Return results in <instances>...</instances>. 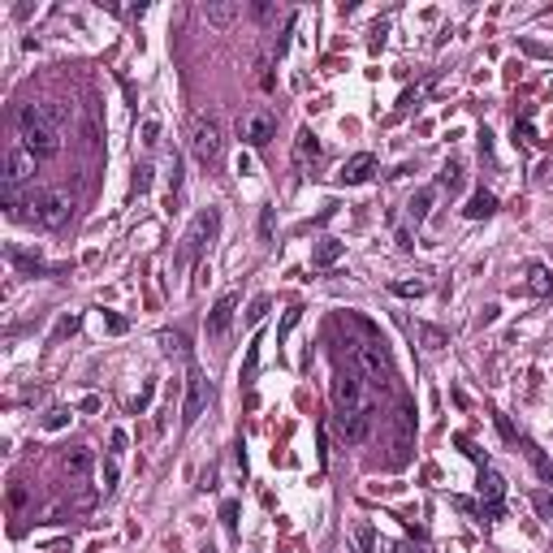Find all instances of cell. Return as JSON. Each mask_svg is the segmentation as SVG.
Returning <instances> with one entry per match:
<instances>
[{
	"label": "cell",
	"instance_id": "8d00e7d4",
	"mask_svg": "<svg viewBox=\"0 0 553 553\" xmlns=\"http://www.w3.org/2000/svg\"><path fill=\"white\" fill-rule=\"evenodd\" d=\"M355 540H359V549H368V553L376 549V532H372L368 523H359V527H355Z\"/></svg>",
	"mask_w": 553,
	"mask_h": 553
},
{
	"label": "cell",
	"instance_id": "52a82bcc",
	"mask_svg": "<svg viewBox=\"0 0 553 553\" xmlns=\"http://www.w3.org/2000/svg\"><path fill=\"white\" fill-rule=\"evenodd\" d=\"M475 514L489 523L506 519V480L493 467H480V506H475Z\"/></svg>",
	"mask_w": 553,
	"mask_h": 553
},
{
	"label": "cell",
	"instance_id": "60d3db41",
	"mask_svg": "<svg viewBox=\"0 0 553 553\" xmlns=\"http://www.w3.org/2000/svg\"><path fill=\"white\" fill-rule=\"evenodd\" d=\"M272 220H276V212H272V208H264V212H260V238H264V242L272 238Z\"/></svg>",
	"mask_w": 553,
	"mask_h": 553
},
{
	"label": "cell",
	"instance_id": "4fadbf2b",
	"mask_svg": "<svg viewBox=\"0 0 553 553\" xmlns=\"http://www.w3.org/2000/svg\"><path fill=\"white\" fill-rule=\"evenodd\" d=\"M333 428H337L342 441L359 445V441H368V433H372V411H355V415H337V411H333Z\"/></svg>",
	"mask_w": 553,
	"mask_h": 553
},
{
	"label": "cell",
	"instance_id": "1f68e13d",
	"mask_svg": "<svg viewBox=\"0 0 553 553\" xmlns=\"http://www.w3.org/2000/svg\"><path fill=\"white\" fill-rule=\"evenodd\" d=\"M152 164H139V173H134V195H147V190H152Z\"/></svg>",
	"mask_w": 553,
	"mask_h": 553
},
{
	"label": "cell",
	"instance_id": "7bdbcfd3",
	"mask_svg": "<svg viewBox=\"0 0 553 553\" xmlns=\"http://www.w3.org/2000/svg\"><path fill=\"white\" fill-rule=\"evenodd\" d=\"M156 134H160V121H156V117H147V121H143V143L152 147V143H156Z\"/></svg>",
	"mask_w": 553,
	"mask_h": 553
},
{
	"label": "cell",
	"instance_id": "d6986e66",
	"mask_svg": "<svg viewBox=\"0 0 553 553\" xmlns=\"http://www.w3.org/2000/svg\"><path fill=\"white\" fill-rule=\"evenodd\" d=\"M337 260H342V242H337V238H320L316 251H312V268H329V264H337Z\"/></svg>",
	"mask_w": 553,
	"mask_h": 553
},
{
	"label": "cell",
	"instance_id": "ba28073f",
	"mask_svg": "<svg viewBox=\"0 0 553 553\" xmlns=\"http://www.w3.org/2000/svg\"><path fill=\"white\" fill-rule=\"evenodd\" d=\"M238 134H242V143H246V147H268V143H272V134H276V113H268V108L246 113V117L238 121Z\"/></svg>",
	"mask_w": 553,
	"mask_h": 553
},
{
	"label": "cell",
	"instance_id": "83f0119b",
	"mask_svg": "<svg viewBox=\"0 0 553 553\" xmlns=\"http://www.w3.org/2000/svg\"><path fill=\"white\" fill-rule=\"evenodd\" d=\"M69 419H74V411H69V407H52V411L43 415V428H48V433H61Z\"/></svg>",
	"mask_w": 553,
	"mask_h": 553
},
{
	"label": "cell",
	"instance_id": "f35d334b",
	"mask_svg": "<svg viewBox=\"0 0 553 553\" xmlns=\"http://www.w3.org/2000/svg\"><path fill=\"white\" fill-rule=\"evenodd\" d=\"M493 419H497V433H501V437H506V441H519V433H514V424H510V415H501V411H497Z\"/></svg>",
	"mask_w": 553,
	"mask_h": 553
},
{
	"label": "cell",
	"instance_id": "8992f818",
	"mask_svg": "<svg viewBox=\"0 0 553 553\" xmlns=\"http://www.w3.org/2000/svg\"><path fill=\"white\" fill-rule=\"evenodd\" d=\"M190 152L199 164H216L220 152H225V134H220V125L212 117H195L190 125Z\"/></svg>",
	"mask_w": 553,
	"mask_h": 553
},
{
	"label": "cell",
	"instance_id": "ab89813d",
	"mask_svg": "<svg viewBox=\"0 0 553 553\" xmlns=\"http://www.w3.org/2000/svg\"><path fill=\"white\" fill-rule=\"evenodd\" d=\"M454 445L463 449V454H467V458H475V463H480V467H489V463H484V454H480V449H475V445H471L467 437H454Z\"/></svg>",
	"mask_w": 553,
	"mask_h": 553
},
{
	"label": "cell",
	"instance_id": "74e56055",
	"mask_svg": "<svg viewBox=\"0 0 553 553\" xmlns=\"http://www.w3.org/2000/svg\"><path fill=\"white\" fill-rule=\"evenodd\" d=\"M104 329H108V333H125V329H130V320L117 316V312H104Z\"/></svg>",
	"mask_w": 553,
	"mask_h": 553
},
{
	"label": "cell",
	"instance_id": "4dcf8cb0",
	"mask_svg": "<svg viewBox=\"0 0 553 553\" xmlns=\"http://www.w3.org/2000/svg\"><path fill=\"white\" fill-rule=\"evenodd\" d=\"M419 337H424V346H428V350H441L445 346V333L433 329V324H419Z\"/></svg>",
	"mask_w": 553,
	"mask_h": 553
},
{
	"label": "cell",
	"instance_id": "ee69618b",
	"mask_svg": "<svg viewBox=\"0 0 553 553\" xmlns=\"http://www.w3.org/2000/svg\"><path fill=\"white\" fill-rule=\"evenodd\" d=\"M113 489H117V463L108 458L104 463V493H113Z\"/></svg>",
	"mask_w": 553,
	"mask_h": 553
},
{
	"label": "cell",
	"instance_id": "d6a6232c",
	"mask_svg": "<svg viewBox=\"0 0 553 553\" xmlns=\"http://www.w3.org/2000/svg\"><path fill=\"white\" fill-rule=\"evenodd\" d=\"M298 320H303V307H290L286 320H281V333H276V342H286V337L294 333V324H298Z\"/></svg>",
	"mask_w": 553,
	"mask_h": 553
},
{
	"label": "cell",
	"instance_id": "277c9868",
	"mask_svg": "<svg viewBox=\"0 0 553 553\" xmlns=\"http://www.w3.org/2000/svg\"><path fill=\"white\" fill-rule=\"evenodd\" d=\"M216 230H220V212L216 208H208V212H199L195 220H190V230H186V238H182V251H178V268H190L199 255L208 251V242L216 238Z\"/></svg>",
	"mask_w": 553,
	"mask_h": 553
},
{
	"label": "cell",
	"instance_id": "44dd1931",
	"mask_svg": "<svg viewBox=\"0 0 553 553\" xmlns=\"http://www.w3.org/2000/svg\"><path fill=\"white\" fill-rule=\"evenodd\" d=\"M238 13H242V5H234V0H225V5H204V18L212 22V27H230Z\"/></svg>",
	"mask_w": 553,
	"mask_h": 553
},
{
	"label": "cell",
	"instance_id": "e0dca14e",
	"mask_svg": "<svg viewBox=\"0 0 553 553\" xmlns=\"http://www.w3.org/2000/svg\"><path fill=\"white\" fill-rule=\"evenodd\" d=\"M91 467H95L91 445H74V449H65V471H69V475H87Z\"/></svg>",
	"mask_w": 553,
	"mask_h": 553
},
{
	"label": "cell",
	"instance_id": "bcb514c9",
	"mask_svg": "<svg viewBox=\"0 0 553 553\" xmlns=\"http://www.w3.org/2000/svg\"><path fill=\"white\" fill-rule=\"evenodd\" d=\"M255 18H260V22H272V18H276V9H272V5H255Z\"/></svg>",
	"mask_w": 553,
	"mask_h": 553
},
{
	"label": "cell",
	"instance_id": "ffe728a7",
	"mask_svg": "<svg viewBox=\"0 0 553 553\" xmlns=\"http://www.w3.org/2000/svg\"><path fill=\"white\" fill-rule=\"evenodd\" d=\"M433 199H437V190H433V186H424V190H415V195H411L407 212H411V220H415V225H424V220H428V212H433Z\"/></svg>",
	"mask_w": 553,
	"mask_h": 553
},
{
	"label": "cell",
	"instance_id": "836d02e7",
	"mask_svg": "<svg viewBox=\"0 0 553 553\" xmlns=\"http://www.w3.org/2000/svg\"><path fill=\"white\" fill-rule=\"evenodd\" d=\"M532 506L540 510L545 523H553V497H549V493H532Z\"/></svg>",
	"mask_w": 553,
	"mask_h": 553
},
{
	"label": "cell",
	"instance_id": "3957f363",
	"mask_svg": "<svg viewBox=\"0 0 553 553\" xmlns=\"http://www.w3.org/2000/svg\"><path fill=\"white\" fill-rule=\"evenodd\" d=\"M333 411L337 415H355V411H376V398L368 389V381L355 372V368H342L337 381H333Z\"/></svg>",
	"mask_w": 553,
	"mask_h": 553
},
{
	"label": "cell",
	"instance_id": "8fae6325",
	"mask_svg": "<svg viewBox=\"0 0 553 553\" xmlns=\"http://www.w3.org/2000/svg\"><path fill=\"white\" fill-rule=\"evenodd\" d=\"M393 428H398V454H393V467L407 463V449H411V437H415V407L407 398L398 402V411H393Z\"/></svg>",
	"mask_w": 553,
	"mask_h": 553
},
{
	"label": "cell",
	"instance_id": "e575fe53",
	"mask_svg": "<svg viewBox=\"0 0 553 553\" xmlns=\"http://www.w3.org/2000/svg\"><path fill=\"white\" fill-rule=\"evenodd\" d=\"M78 324H83V316H61V324H57L52 342H57V337H69V333H78Z\"/></svg>",
	"mask_w": 553,
	"mask_h": 553
},
{
	"label": "cell",
	"instance_id": "5b68a950",
	"mask_svg": "<svg viewBox=\"0 0 553 553\" xmlns=\"http://www.w3.org/2000/svg\"><path fill=\"white\" fill-rule=\"evenodd\" d=\"M69 216H74V199L65 190H43V195H35V204L27 212V220H35L39 230H61Z\"/></svg>",
	"mask_w": 553,
	"mask_h": 553
},
{
	"label": "cell",
	"instance_id": "b9f144b4",
	"mask_svg": "<svg viewBox=\"0 0 553 553\" xmlns=\"http://www.w3.org/2000/svg\"><path fill=\"white\" fill-rule=\"evenodd\" d=\"M27 501H31V493L22 489V484H13V489H9V506H13V510H22V506H27Z\"/></svg>",
	"mask_w": 553,
	"mask_h": 553
},
{
	"label": "cell",
	"instance_id": "30bf717a",
	"mask_svg": "<svg viewBox=\"0 0 553 553\" xmlns=\"http://www.w3.org/2000/svg\"><path fill=\"white\" fill-rule=\"evenodd\" d=\"M31 178H35V156H31L22 143H13L9 152H5V190L27 186Z\"/></svg>",
	"mask_w": 553,
	"mask_h": 553
},
{
	"label": "cell",
	"instance_id": "5bb4252c",
	"mask_svg": "<svg viewBox=\"0 0 553 553\" xmlns=\"http://www.w3.org/2000/svg\"><path fill=\"white\" fill-rule=\"evenodd\" d=\"M372 173H376V156H372V152H359V156H350V160L342 164L337 182H342V186H363Z\"/></svg>",
	"mask_w": 553,
	"mask_h": 553
},
{
	"label": "cell",
	"instance_id": "d4e9b609",
	"mask_svg": "<svg viewBox=\"0 0 553 553\" xmlns=\"http://www.w3.org/2000/svg\"><path fill=\"white\" fill-rule=\"evenodd\" d=\"M268 307H272V298H268V294H260V298H251V307L242 312V324H260V320L268 316Z\"/></svg>",
	"mask_w": 553,
	"mask_h": 553
},
{
	"label": "cell",
	"instance_id": "484cf974",
	"mask_svg": "<svg viewBox=\"0 0 553 553\" xmlns=\"http://www.w3.org/2000/svg\"><path fill=\"white\" fill-rule=\"evenodd\" d=\"M260 346H264L260 337H255V342L246 346V363H242V381H246V385L255 381V372H260Z\"/></svg>",
	"mask_w": 553,
	"mask_h": 553
},
{
	"label": "cell",
	"instance_id": "7402d4cb",
	"mask_svg": "<svg viewBox=\"0 0 553 553\" xmlns=\"http://www.w3.org/2000/svg\"><path fill=\"white\" fill-rule=\"evenodd\" d=\"M5 255H9V264L22 268V272H48V264H43L39 255H31V251H22V246H9Z\"/></svg>",
	"mask_w": 553,
	"mask_h": 553
},
{
	"label": "cell",
	"instance_id": "9c48e42d",
	"mask_svg": "<svg viewBox=\"0 0 553 553\" xmlns=\"http://www.w3.org/2000/svg\"><path fill=\"white\" fill-rule=\"evenodd\" d=\"M208 398H212V385H208V376L199 372V368H190V376H186V402H182V424L190 428V424L204 415V407H208Z\"/></svg>",
	"mask_w": 553,
	"mask_h": 553
},
{
	"label": "cell",
	"instance_id": "2e32d148",
	"mask_svg": "<svg viewBox=\"0 0 553 553\" xmlns=\"http://www.w3.org/2000/svg\"><path fill=\"white\" fill-rule=\"evenodd\" d=\"M493 212H497V195H493V190H484V186L475 190V195L467 199V208H463V216H467V220H484V216H493Z\"/></svg>",
	"mask_w": 553,
	"mask_h": 553
},
{
	"label": "cell",
	"instance_id": "7a4b0ae2",
	"mask_svg": "<svg viewBox=\"0 0 553 553\" xmlns=\"http://www.w3.org/2000/svg\"><path fill=\"white\" fill-rule=\"evenodd\" d=\"M350 368H355L363 381H368V389H372V398L381 393V398H389L393 393V359H389V350H385V342L381 337H359L355 342V350H350Z\"/></svg>",
	"mask_w": 553,
	"mask_h": 553
},
{
	"label": "cell",
	"instance_id": "4316f807",
	"mask_svg": "<svg viewBox=\"0 0 553 553\" xmlns=\"http://www.w3.org/2000/svg\"><path fill=\"white\" fill-rule=\"evenodd\" d=\"M437 182H441L445 190H458V186H463V164H454V160H449V164H441Z\"/></svg>",
	"mask_w": 553,
	"mask_h": 553
},
{
	"label": "cell",
	"instance_id": "6da1fadb",
	"mask_svg": "<svg viewBox=\"0 0 553 553\" xmlns=\"http://www.w3.org/2000/svg\"><path fill=\"white\" fill-rule=\"evenodd\" d=\"M18 143L27 147L35 160H48L61 152V125L48 104H22L18 108Z\"/></svg>",
	"mask_w": 553,
	"mask_h": 553
},
{
	"label": "cell",
	"instance_id": "7dc6e473",
	"mask_svg": "<svg viewBox=\"0 0 553 553\" xmlns=\"http://www.w3.org/2000/svg\"><path fill=\"white\" fill-rule=\"evenodd\" d=\"M398 553H419V549H415V545H402V549H398Z\"/></svg>",
	"mask_w": 553,
	"mask_h": 553
},
{
	"label": "cell",
	"instance_id": "d590c367",
	"mask_svg": "<svg viewBox=\"0 0 553 553\" xmlns=\"http://www.w3.org/2000/svg\"><path fill=\"white\" fill-rule=\"evenodd\" d=\"M152 393H156V381H147V385H143V393L130 402V411H134V415H143V411H147V402H152Z\"/></svg>",
	"mask_w": 553,
	"mask_h": 553
},
{
	"label": "cell",
	"instance_id": "f546056e",
	"mask_svg": "<svg viewBox=\"0 0 553 553\" xmlns=\"http://www.w3.org/2000/svg\"><path fill=\"white\" fill-rule=\"evenodd\" d=\"M220 523H225V532H238V501H220Z\"/></svg>",
	"mask_w": 553,
	"mask_h": 553
},
{
	"label": "cell",
	"instance_id": "f1b7e54d",
	"mask_svg": "<svg viewBox=\"0 0 553 553\" xmlns=\"http://www.w3.org/2000/svg\"><path fill=\"white\" fill-rule=\"evenodd\" d=\"M389 290H393L398 298H419V294H424V290H428V286H424V281H419V276H415V281H393Z\"/></svg>",
	"mask_w": 553,
	"mask_h": 553
},
{
	"label": "cell",
	"instance_id": "cb8c5ba5",
	"mask_svg": "<svg viewBox=\"0 0 553 553\" xmlns=\"http://www.w3.org/2000/svg\"><path fill=\"white\" fill-rule=\"evenodd\" d=\"M160 346H164V355H190V342H186V333H173V329H164L160 333Z\"/></svg>",
	"mask_w": 553,
	"mask_h": 553
},
{
	"label": "cell",
	"instance_id": "f6af8a7d",
	"mask_svg": "<svg viewBox=\"0 0 553 553\" xmlns=\"http://www.w3.org/2000/svg\"><path fill=\"white\" fill-rule=\"evenodd\" d=\"M125 445H130V437H125V433L117 428V433H113V454H121V449H125Z\"/></svg>",
	"mask_w": 553,
	"mask_h": 553
},
{
	"label": "cell",
	"instance_id": "ac0fdd59",
	"mask_svg": "<svg viewBox=\"0 0 553 553\" xmlns=\"http://www.w3.org/2000/svg\"><path fill=\"white\" fill-rule=\"evenodd\" d=\"M307 160H320V139L312 130H298V139H294V164H307Z\"/></svg>",
	"mask_w": 553,
	"mask_h": 553
},
{
	"label": "cell",
	"instance_id": "603a6c76",
	"mask_svg": "<svg viewBox=\"0 0 553 553\" xmlns=\"http://www.w3.org/2000/svg\"><path fill=\"white\" fill-rule=\"evenodd\" d=\"M527 290H532V294H549L553 290V272L545 264H527Z\"/></svg>",
	"mask_w": 553,
	"mask_h": 553
},
{
	"label": "cell",
	"instance_id": "7c38bea8",
	"mask_svg": "<svg viewBox=\"0 0 553 553\" xmlns=\"http://www.w3.org/2000/svg\"><path fill=\"white\" fill-rule=\"evenodd\" d=\"M234 312H238V294H220L212 312H208V337L220 342L225 333H230V324H234Z\"/></svg>",
	"mask_w": 553,
	"mask_h": 553
},
{
	"label": "cell",
	"instance_id": "9a60e30c",
	"mask_svg": "<svg viewBox=\"0 0 553 553\" xmlns=\"http://www.w3.org/2000/svg\"><path fill=\"white\" fill-rule=\"evenodd\" d=\"M519 445H523V454H527V463L536 467V475H540V480H545V484H553V458L545 454V449H540L532 437H519Z\"/></svg>",
	"mask_w": 553,
	"mask_h": 553
}]
</instances>
